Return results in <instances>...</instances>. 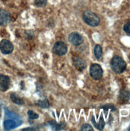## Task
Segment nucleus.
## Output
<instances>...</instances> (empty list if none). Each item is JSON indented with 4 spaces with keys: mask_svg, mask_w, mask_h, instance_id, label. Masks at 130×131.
<instances>
[{
    "mask_svg": "<svg viewBox=\"0 0 130 131\" xmlns=\"http://www.w3.org/2000/svg\"><path fill=\"white\" fill-rule=\"evenodd\" d=\"M27 114H28V116H29L30 119H37L39 118V114L34 112L33 111H29L27 112Z\"/></svg>",
    "mask_w": 130,
    "mask_h": 131,
    "instance_id": "obj_15",
    "label": "nucleus"
},
{
    "mask_svg": "<svg viewBox=\"0 0 130 131\" xmlns=\"http://www.w3.org/2000/svg\"><path fill=\"white\" fill-rule=\"evenodd\" d=\"M22 123L20 118L14 114L6 111V120L4 122V128L6 129H12L17 127Z\"/></svg>",
    "mask_w": 130,
    "mask_h": 131,
    "instance_id": "obj_1",
    "label": "nucleus"
},
{
    "mask_svg": "<svg viewBox=\"0 0 130 131\" xmlns=\"http://www.w3.org/2000/svg\"><path fill=\"white\" fill-rule=\"evenodd\" d=\"M111 68L116 73H122L126 68V63L121 57H114L111 60Z\"/></svg>",
    "mask_w": 130,
    "mask_h": 131,
    "instance_id": "obj_2",
    "label": "nucleus"
},
{
    "mask_svg": "<svg viewBox=\"0 0 130 131\" xmlns=\"http://www.w3.org/2000/svg\"><path fill=\"white\" fill-rule=\"evenodd\" d=\"M38 105H39L42 108H47L49 107V101L47 99H43V100H39V103H38Z\"/></svg>",
    "mask_w": 130,
    "mask_h": 131,
    "instance_id": "obj_13",
    "label": "nucleus"
},
{
    "mask_svg": "<svg viewBox=\"0 0 130 131\" xmlns=\"http://www.w3.org/2000/svg\"><path fill=\"white\" fill-rule=\"evenodd\" d=\"M53 51L58 56H63L67 52V46L64 42L58 41L53 46Z\"/></svg>",
    "mask_w": 130,
    "mask_h": 131,
    "instance_id": "obj_5",
    "label": "nucleus"
},
{
    "mask_svg": "<svg viewBox=\"0 0 130 131\" xmlns=\"http://www.w3.org/2000/svg\"><path fill=\"white\" fill-rule=\"evenodd\" d=\"M73 65L78 71H83L86 68V61L81 57H74L73 58Z\"/></svg>",
    "mask_w": 130,
    "mask_h": 131,
    "instance_id": "obj_9",
    "label": "nucleus"
},
{
    "mask_svg": "<svg viewBox=\"0 0 130 131\" xmlns=\"http://www.w3.org/2000/svg\"><path fill=\"white\" fill-rule=\"evenodd\" d=\"M89 73L91 77L95 80H98L101 79V77L103 75V70L101 67L97 64H92L90 67Z\"/></svg>",
    "mask_w": 130,
    "mask_h": 131,
    "instance_id": "obj_4",
    "label": "nucleus"
},
{
    "mask_svg": "<svg viewBox=\"0 0 130 131\" xmlns=\"http://www.w3.org/2000/svg\"><path fill=\"white\" fill-rule=\"evenodd\" d=\"M129 129V130H130V127H129V129Z\"/></svg>",
    "mask_w": 130,
    "mask_h": 131,
    "instance_id": "obj_21",
    "label": "nucleus"
},
{
    "mask_svg": "<svg viewBox=\"0 0 130 131\" xmlns=\"http://www.w3.org/2000/svg\"><path fill=\"white\" fill-rule=\"evenodd\" d=\"M69 41L73 45H80L82 41H83V39H82V37L78 34V33H72L70 36H69Z\"/></svg>",
    "mask_w": 130,
    "mask_h": 131,
    "instance_id": "obj_7",
    "label": "nucleus"
},
{
    "mask_svg": "<svg viewBox=\"0 0 130 131\" xmlns=\"http://www.w3.org/2000/svg\"><path fill=\"white\" fill-rule=\"evenodd\" d=\"M14 46L12 43L8 40H3L0 42V50L3 54H10L13 52Z\"/></svg>",
    "mask_w": 130,
    "mask_h": 131,
    "instance_id": "obj_6",
    "label": "nucleus"
},
{
    "mask_svg": "<svg viewBox=\"0 0 130 131\" xmlns=\"http://www.w3.org/2000/svg\"><path fill=\"white\" fill-rule=\"evenodd\" d=\"M81 130H82V131H93L94 128L88 124H85V125L82 126V127L81 128Z\"/></svg>",
    "mask_w": 130,
    "mask_h": 131,
    "instance_id": "obj_17",
    "label": "nucleus"
},
{
    "mask_svg": "<svg viewBox=\"0 0 130 131\" xmlns=\"http://www.w3.org/2000/svg\"><path fill=\"white\" fill-rule=\"evenodd\" d=\"M94 55L96 57L97 59H101V56H102V49H101V46L97 45L94 48Z\"/></svg>",
    "mask_w": 130,
    "mask_h": 131,
    "instance_id": "obj_12",
    "label": "nucleus"
},
{
    "mask_svg": "<svg viewBox=\"0 0 130 131\" xmlns=\"http://www.w3.org/2000/svg\"><path fill=\"white\" fill-rule=\"evenodd\" d=\"M124 30L128 34H130V22H128L124 26Z\"/></svg>",
    "mask_w": 130,
    "mask_h": 131,
    "instance_id": "obj_18",
    "label": "nucleus"
},
{
    "mask_svg": "<svg viewBox=\"0 0 130 131\" xmlns=\"http://www.w3.org/2000/svg\"><path fill=\"white\" fill-rule=\"evenodd\" d=\"M83 19L88 25L94 27L97 26L99 25V23H100V18H98L97 15L89 10H86L84 12Z\"/></svg>",
    "mask_w": 130,
    "mask_h": 131,
    "instance_id": "obj_3",
    "label": "nucleus"
},
{
    "mask_svg": "<svg viewBox=\"0 0 130 131\" xmlns=\"http://www.w3.org/2000/svg\"><path fill=\"white\" fill-rule=\"evenodd\" d=\"M129 57V60H130V54H129V57Z\"/></svg>",
    "mask_w": 130,
    "mask_h": 131,
    "instance_id": "obj_20",
    "label": "nucleus"
},
{
    "mask_svg": "<svg viewBox=\"0 0 130 131\" xmlns=\"http://www.w3.org/2000/svg\"><path fill=\"white\" fill-rule=\"evenodd\" d=\"M10 21V14L5 10L0 9V26H6Z\"/></svg>",
    "mask_w": 130,
    "mask_h": 131,
    "instance_id": "obj_10",
    "label": "nucleus"
},
{
    "mask_svg": "<svg viewBox=\"0 0 130 131\" xmlns=\"http://www.w3.org/2000/svg\"><path fill=\"white\" fill-rule=\"evenodd\" d=\"M93 122L94 123L95 126H96L98 129H102L104 128L105 122H104V121H103V119H102V118H101L100 122H99L98 123H96V122Z\"/></svg>",
    "mask_w": 130,
    "mask_h": 131,
    "instance_id": "obj_16",
    "label": "nucleus"
},
{
    "mask_svg": "<svg viewBox=\"0 0 130 131\" xmlns=\"http://www.w3.org/2000/svg\"><path fill=\"white\" fill-rule=\"evenodd\" d=\"M47 3V0H34V4L36 6L39 7H42L45 6V4Z\"/></svg>",
    "mask_w": 130,
    "mask_h": 131,
    "instance_id": "obj_14",
    "label": "nucleus"
},
{
    "mask_svg": "<svg viewBox=\"0 0 130 131\" xmlns=\"http://www.w3.org/2000/svg\"><path fill=\"white\" fill-rule=\"evenodd\" d=\"M33 129H33V128H26V129H24V130H33Z\"/></svg>",
    "mask_w": 130,
    "mask_h": 131,
    "instance_id": "obj_19",
    "label": "nucleus"
},
{
    "mask_svg": "<svg viewBox=\"0 0 130 131\" xmlns=\"http://www.w3.org/2000/svg\"><path fill=\"white\" fill-rule=\"evenodd\" d=\"M11 99L12 100L13 103H16V104H18V105L23 104V100H22L21 98H19L18 96H17V95L14 93H12L11 95Z\"/></svg>",
    "mask_w": 130,
    "mask_h": 131,
    "instance_id": "obj_11",
    "label": "nucleus"
},
{
    "mask_svg": "<svg viewBox=\"0 0 130 131\" xmlns=\"http://www.w3.org/2000/svg\"><path fill=\"white\" fill-rule=\"evenodd\" d=\"M10 86V78L5 75H0V90L6 91Z\"/></svg>",
    "mask_w": 130,
    "mask_h": 131,
    "instance_id": "obj_8",
    "label": "nucleus"
}]
</instances>
